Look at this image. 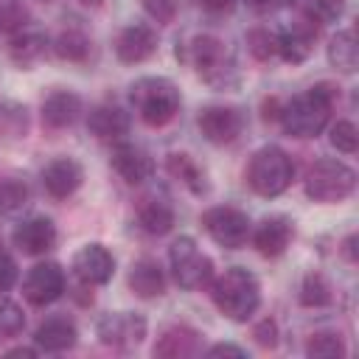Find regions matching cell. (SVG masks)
Segmentation results:
<instances>
[{
  "label": "cell",
  "mask_w": 359,
  "mask_h": 359,
  "mask_svg": "<svg viewBox=\"0 0 359 359\" xmlns=\"http://www.w3.org/2000/svg\"><path fill=\"white\" fill-rule=\"evenodd\" d=\"M337 98H339V87L320 81V84L309 87L306 93L294 95L292 101L280 104L278 121H280L283 132L292 137H317L328 126Z\"/></svg>",
  "instance_id": "cell-1"
},
{
  "label": "cell",
  "mask_w": 359,
  "mask_h": 359,
  "mask_svg": "<svg viewBox=\"0 0 359 359\" xmlns=\"http://www.w3.org/2000/svg\"><path fill=\"white\" fill-rule=\"evenodd\" d=\"M177 56L185 59L202 81H208L216 90H227L238 84V65L233 50L213 34H199L194 36L188 45H182V50L177 48Z\"/></svg>",
  "instance_id": "cell-2"
},
{
  "label": "cell",
  "mask_w": 359,
  "mask_h": 359,
  "mask_svg": "<svg viewBox=\"0 0 359 359\" xmlns=\"http://www.w3.org/2000/svg\"><path fill=\"white\" fill-rule=\"evenodd\" d=\"M210 294L216 309L233 323H247L261 306V283L244 266H230L219 278H213Z\"/></svg>",
  "instance_id": "cell-3"
},
{
  "label": "cell",
  "mask_w": 359,
  "mask_h": 359,
  "mask_svg": "<svg viewBox=\"0 0 359 359\" xmlns=\"http://www.w3.org/2000/svg\"><path fill=\"white\" fill-rule=\"evenodd\" d=\"M129 101L137 118L149 126H165L177 118L182 107L180 87L165 76H143L135 79L129 87Z\"/></svg>",
  "instance_id": "cell-4"
},
{
  "label": "cell",
  "mask_w": 359,
  "mask_h": 359,
  "mask_svg": "<svg viewBox=\"0 0 359 359\" xmlns=\"http://www.w3.org/2000/svg\"><path fill=\"white\" fill-rule=\"evenodd\" d=\"M244 177H247V185L258 196L272 199V196H280L292 185L294 163H292V157L280 146H261L250 157V165H247Z\"/></svg>",
  "instance_id": "cell-5"
},
{
  "label": "cell",
  "mask_w": 359,
  "mask_h": 359,
  "mask_svg": "<svg viewBox=\"0 0 359 359\" xmlns=\"http://www.w3.org/2000/svg\"><path fill=\"white\" fill-rule=\"evenodd\" d=\"M356 188V171L334 157L317 160L306 174V194L314 202H342Z\"/></svg>",
  "instance_id": "cell-6"
},
{
  "label": "cell",
  "mask_w": 359,
  "mask_h": 359,
  "mask_svg": "<svg viewBox=\"0 0 359 359\" xmlns=\"http://www.w3.org/2000/svg\"><path fill=\"white\" fill-rule=\"evenodd\" d=\"M168 264H171V275L180 289L199 292V289L210 286V280H213V261L196 247V241L191 236H180L168 247Z\"/></svg>",
  "instance_id": "cell-7"
},
{
  "label": "cell",
  "mask_w": 359,
  "mask_h": 359,
  "mask_svg": "<svg viewBox=\"0 0 359 359\" xmlns=\"http://www.w3.org/2000/svg\"><path fill=\"white\" fill-rule=\"evenodd\" d=\"M202 227L205 233L224 250H238L247 244L252 227H250V219L244 210L233 208V205H216V208H208L202 213Z\"/></svg>",
  "instance_id": "cell-8"
},
{
  "label": "cell",
  "mask_w": 359,
  "mask_h": 359,
  "mask_svg": "<svg viewBox=\"0 0 359 359\" xmlns=\"http://www.w3.org/2000/svg\"><path fill=\"white\" fill-rule=\"evenodd\" d=\"M95 331H98V339L104 345L129 351V348L143 342V337H146V317L137 314V311H109V314H104L98 320Z\"/></svg>",
  "instance_id": "cell-9"
},
{
  "label": "cell",
  "mask_w": 359,
  "mask_h": 359,
  "mask_svg": "<svg viewBox=\"0 0 359 359\" xmlns=\"http://www.w3.org/2000/svg\"><path fill=\"white\" fill-rule=\"evenodd\" d=\"M199 132L205 135L208 143L213 146H227L244 132V112L238 107H224V104H210L199 112L196 118Z\"/></svg>",
  "instance_id": "cell-10"
},
{
  "label": "cell",
  "mask_w": 359,
  "mask_h": 359,
  "mask_svg": "<svg viewBox=\"0 0 359 359\" xmlns=\"http://www.w3.org/2000/svg\"><path fill=\"white\" fill-rule=\"evenodd\" d=\"M65 269L56 261L34 264L22 280V294L31 306H50L65 294Z\"/></svg>",
  "instance_id": "cell-11"
},
{
  "label": "cell",
  "mask_w": 359,
  "mask_h": 359,
  "mask_svg": "<svg viewBox=\"0 0 359 359\" xmlns=\"http://www.w3.org/2000/svg\"><path fill=\"white\" fill-rule=\"evenodd\" d=\"M109 163L115 168V174L129 182V185H140L146 182L151 174H154V160L151 154L137 146V143H129V140H118L112 146V154H109Z\"/></svg>",
  "instance_id": "cell-12"
},
{
  "label": "cell",
  "mask_w": 359,
  "mask_h": 359,
  "mask_svg": "<svg viewBox=\"0 0 359 359\" xmlns=\"http://www.w3.org/2000/svg\"><path fill=\"white\" fill-rule=\"evenodd\" d=\"M73 275L79 278V283L104 286L115 275V258L104 244H84L73 255Z\"/></svg>",
  "instance_id": "cell-13"
},
{
  "label": "cell",
  "mask_w": 359,
  "mask_h": 359,
  "mask_svg": "<svg viewBox=\"0 0 359 359\" xmlns=\"http://www.w3.org/2000/svg\"><path fill=\"white\" fill-rule=\"evenodd\" d=\"M157 50V31L146 22H132L115 36V56L123 65H140Z\"/></svg>",
  "instance_id": "cell-14"
},
{
  "label": "cell",
  "mask_w": 359,
  "mask_h": 359,
  "mask_svg": "<svg viewBox=\"0 0 359 359\" xmlns=\"http://www.w3.org/2000/svg\"><path fill=\"white\" fill-rule=\"evenodd\" d=\"M84 182V168L73 157H56L42 168V185L53 199L73 196Z\"/></svg>",
  "instance_id": "cell-15"
},
{
  "label": "cell",
  "mask_w": 359,
  "mask_h": 359,
  "mask_svg": "<svg viewBox=\"0 0 359 359\" xmlns=\"http://www.w3.org/2000/svg\"><path fill=\"white\" fill-rule=\"evenodd\" d=\"M278 34V56L283 62H292V65H300L311 56L314 50V39H317V25L309 22V20H300V22H292Z\"/></svg>",
  "instance_id": "cell-16"
},
{
  "label": "cell",
  "mask_w": 359,
  "mask_h": 359,
  "mask_svg": "<svg viewBox=\"0 0 359 359\" xmlns=\"http://www.w3.org/2000/svg\"><path fill=\"white\" fill-rule=\"evenodd\" d=\"M11 241L17 250H22L25 255H45L48 250H53L56 244V224L45 216H34L25 219L14 227Z\"/></svg>",
  "instance_id": "cell-17"
},
{
  "label": "cell",
  "mask_w": 359,
  "mask_h": 359,
  "mask_svg": "<svg viewBox=\"0 0 359 359\" xmlns=\"http://www.w3.org/2000/svg\"><path fill=\"white\" fill-rule=\"evenodd\" d=\"M252 244L264 258H278L294 238V224L286 216H266L252 233Z\"/></svg>",
  "instance_id": "cell-18"
},
{
  "label": "cell",
  "mask_w": 359,
  "mask_h": 359,
  "mask_svg": "<svg viewBox=\"0 0 359 359\" xmlns=\"http://www.w3.org/2000/svg\"><path fill=\"white\" fill-rule=\"evenodd\" d=\"M79 339V328L70 317L65 314H53L48 320L39 323V328L34 331V342L39 351H48V353H62V351H70Z\"/></svg>",
  "instance_id": "cell-19"
},
{
  "label": "cell",
  "mask_w": 359,
  "mask_h": 359,
  "mask_svg": "<svg viewBox=\"0 0 359 359\" xmlns=\"http://www.w3.org/2000/svg\"><path fill=\"white\" fill-rule=\"evenodd\" d=\"M39 112H42V123L48 129H65V126H73L79 121L81 98L73 90H53L45 95Z\"/></svg>",
  "instance_id": "cell-20"
},
{
  "label": "cell",
  "mask_w": 359,
  "mask_h": 359,
  "mask_svg": "<svg viewBox=\"0 0 359 359\" xmlns=\"http://www.w3.org/2000/svg\"><path fill=\"white\" fill-rule=\"evenodd\" d=\"M132 126V118L118 104H98L87 115V129L98 140H121Z\"/></svg>",
  "instance_id": "cell-21"
},
{
  "label": "cell",
  "mask_w": 359,
  "mask_h": 359,
  "mask_svg": "<svg viewBox=\"0 0 359 359\" xmlns=\"http://www.w3.org/2000/svg\"><path fill=\"white\" fill-rule=\"evenodd\" d=\"M202 334L191 325H171L160 334L154 356H196L202 353Z\"/></svg>",
  "instance_id": "cell-22"
},
{
  "label": "cell",
  "mask_w": 359,
  "mask_h": 359,
  "mask_svg": "<svg viewBox=\"0 0 359 359\" xmlns=\"http://www.w3.org/2000/svg\"><path fill=\"white\" fill-rule=\"evenodd\" d=\"M50 42L42 31H31V28H20L11 34V42H8V56L14 65L20 67H31L34 62H39L45 53H48Z\"/></svg>",
  "instance_id": "cell-23"
},
{
  "label": "cell",
  "mask_w": 359,
  "mask_h": 359,
  "mask_svg": "<svg viewBox=\"0 0 359 359\" xmlns=\"http://www.w3.org/2000/svg\"><path fill=\"white\" fill-rule=\"evenodd\" d=\"M137 224L151 236H165L174 227V208L165 196H143L137 205Z\"/></svg>",
  "instance_id": "cell-24"
},
{
  "label": "cell",
  "mask_w": 359,
  "mask_h": 359,
  "mask_svg": "<svg viewBox=\"0 0 359 359\" xmlns=\"http://www.w3.org/2000/svg\"><path fill=\"white\" fill-rule=\"evenodd\" d=\"M129 289L137 297H160L165 292V272L154 258H140L129 269Z\"/></svg>",
  "instance_id": "cell-25"
},
{
  "label": "cell",
  "mask_w": 359,
  "mask_h": 359,
  "mask_svg": "<svg viewBox=\"0 0 359 359\" xmlns=\"http://www.w3.org/2000/svg\"><path fill=\"white\" fill-rule=\"evenodd\" d=\"M165 165H168V171H171V177H177L191 194H196V196H202V194H208V180H205V171H202V165L191 157V154H185V151H174V154H168V160H165Z\"/></svg>",
  "instance_id": "cell-26"
},
{
  "label": "cell",
  "mask_w": 359,
  "mask_h": 359,
  "mask_svg": "<svg viewBox=\"0 0 359 359\" xmlns=\"http://www.w3.org/2000/svg\"><path fill=\"white\" fill-rule=\"evenodd\" d=\"M328 62L342 70V73H353L356 70V62H359V48H356V36L351 28L345 31H337L328 42Z\"/></svg>",
  "instance_id": "cell-27"
},
{
  "label": "cell",
  "mask_w": 359,
  "mask_h": 359,
  "mask_svg": "<svg viewBox=\"0 0 359 359\" xmlns=\"http://www.w3.org/2000/svg\"><path fill=\"white\" fill-rule=\"evenodd\" d=\"M289 3L303 14V20L317 22V25L337 22L345 8V0H289Z\"/></svg>",
  "instance_id": "cell-28"
},
{
  "label": "cell",
  "mask_w": 359,
  "mask_h": 359,
  "mask_svg": "<svg viewBox=\"0 0 359 359\" xmlns=\"http://www.w3.org/2000/svg\"><path fill=\"white\" fill-rule=\"evenodd\" d=\"M31 126L28 107L17 101H0V137H25Z\"/></svg>",
  "instance_id": "cell-29"
},
{
  "label": "cell",
  "mask_w": 359,
  "mask_h": 359,
  "mask_svg": "<svg viewBox=\"0 0 359 359\" xmlns=\"http://www.w3.org/2000/svg\"><path fill=\"white\" fill-rule=\"evenodd\" d=\"M50 48H53V53H56L59 59H65V62H84V59L90 56V39H87L81 31H76V28L62 31Z\"/></svg>",
  "instance_id": "cell-30"
},
{
  "label": "cell",
  "mask_w": 359,
  "mask_h": 359,
  "mask_svg": "<svg viewBox=\"0 0 359 359\" xmlns=\"http://www.w3.org/2000/svg\"><path fill=\"white\" fill-rule=\"evenodd\" d=\"M300 303L309 306V309H320V306H328L331 303V286H328V280L320 272H309L303 278Z\"/></svg>",
  "instance_id": "cell-31"
},
{
  "label": "cell",
  "mask_w": 359,
  "mask_h": 359,
  "mask_svg": "<svg viewBox=\"0 0 359 359\" xmlns=\"http://www.w3.org/2000/svg\"><path fill=\"white\" fill-rule=\"evenodd\" d=\"M247 48L258 62H269L278 56V34L269 28H252L247 34Z\"/></svg>",
  "instance_id": "cell-32"
},
{
  "label": "cell",
  "mask_w": 359,
  "mask_h": 359,
  "mask_svg": "<svg viewBox=\"0 0 359 359\" xmlns=\"http://www.w3.org/2000/svg\"><path fill=\"white\" fill-rule=\"evenodd\" d=\"M25 328V314L17 303H11L6 294H0V342L17 337Z\"/></svg>",
  "instance_id": "cell-33"
},
{
  "label": "cell",
  "mask_w": 359,
  "mask_h": 359,
  "mask_svg": "<svg viewBox=\"0 0 359 359\" xmlns=\"http://www.w3.org/2000/svg\"><path fill=\"white\" fill-rule=\"evenodd\" d=\"M306 353L314 359H334V356H345V342L339 339V334H314L306 345Z\"/></svg>",
  "instance_id": "cell-34"
},
{
  "label": "cell",
  "mask_w": 359,
  "mask_h": 359,
  "mask_svg": "<svg viewBox=\"0 0 359 359\" xmlns=\"http://www.w3.org/2000/svg\"><path fill=\"white\" fill-rule=\"evenodd\" d=\"M28 202V185L20 180H0V213H14Z\"/></svg>",
  "instance_id": "cell-35"
},
{
  "label": "cell",
  "mask_w": 359,
  "mask_h": 359,
  "mask_svg": "<svg viewBox=\"0 0 359 359\" xmlns=\"http://www.w3.org/2000/svg\"><path fill=\"white\" fill-rule=\"evenodd\" d=\"M356 143H359V132L353 126V121H337L331 126V146L342 154H353L356 151Z\"/></svg>",
  "instance_id": "cell-36"
},
{
  "label": "cell",
  "mask_w": 359,
  "mask_h": 359,
  "mask_svg": "<svg viewBox=\"0 0 359 359\" xmlns=\"http://www.w3.org/2000/svg\"><path fill=\"white\" fill-rule=\"evenodd\" d=\"M25 20H28V11L22 6V0H0V28L3 31H20L25 28Z\"/></svg>",
  "instance_id": "cell-37"
},
{
  "label": "cell",
  "mask_w": 359,
  "mask_h": 359,
  "mask_svg": "<svg viewBox=\"0 0 359 359\" xmlns=\"http://www.w3.org/2000/svg\"><path fill=\"white\" fill-rule=\"evenodd\" d=\"M143 8L151 20H157L160 25L171 22L177 14V0H143Z\"/></svg>",
  "instance_id": "cell-38"
},
{
  "label": "cell",
  "mask_w": 359,
  "mask_h": 359,
  "mask_svg": "<svg viewBox=\"0 0 359 359\" xmlns=\"http://www.w3.org/2000/svg\"><path fill=\"white\" fill-rule=\"evenodd\" d=\"M14 283H17V264L6 250H0V294L8 292Z\"/></svg>",
  "instance_id": "cell-39"
},
{
  "label": "cell",
  "mask_w": 359,
  "mask_h": 359,
  "mask_svg": "<svg viewBox=\"0 0 359 359\" xmlns=\"http://www.w3.org/2000/svg\"><path fill=\"white\" fill-rule=\"evenodd\" d=\"M252 337H255L258 345L275 348V345H278V325H275V320H261V323L252 328Z\"/></svg>",
  "instance_id": "cell-40"
},
{
  "label": "cell",
  "mask_w": 359,
  "mask_h": 359,
  "mask_svg": "<svg viewBox=\"0 0 359 359\" xmlns=\"http://www.w3.org/2000/svg\"><path fill=\"white\" fill-rule=\"evenodd\" d=\"M196 6L205 8L208 14H227V11H233L236 0H196Z\"/></svg>",
  "instance_id": "cell-41"
},
{
  "label": "cell",
  "mask_w": 359,
  "mask_h": 359,
  "mask_svg": "<svg viewBox=\"0 0 359 359\" xmlns=\"http://www.w3.org/2000/svg\"><path fill=\"white\" fill-rule=\"evenodd\" d=\"M205 353H208V356H247V351H244V348H238V345H230V342H219V345H210Z\"/></svg>",
  "instance_id": "cell-42"
},
{
  "label": "cell",
  "mask_w": 359,
  "mask_h": 359,
  "mask_svg": "<svg viewBox=\"0 0 359 359\" xmlns=\"http://www.w3.org/2000/svg\"><path fill=\"white\" fill-rule=\"evenodd\" d=\"M244 3H247V8H252V11H258V14L275 11V8L280 6V0H244Z\"/></svg>",
  "instance_id": "cell-43"
},
{
  "label": "cell",
  "mask_w": 359,
  "mask_h": 359,
  "mask_svg": "<svg viewBox=\"0 0 359 359\" xmlns=\"http://www.w3.org/2000/svg\"><path fill=\"white\" fill-rule=\"evenodd\" d=\"M342 247H345V255H348V261H356V236H348Z\"/></svg>",
  "instance_id": "cell-44"
},
{
  "label": "cell",
  "mask_w": 359,
  "mask_h": 359,
  "mask_svg": "<svg viewBox=\"0 0 359 359\" xmlns=\"http://www.w3.org/2000/svg\"><path fill=\"white\" fill-rule=\"evenodd\" d=\"M36 351L39 348H11L6 351V356H36Z\"/></svg>",
  "instance_id": "cell-45"
},
{
  "label": "cell",
  "mask_w": 359,
  "mask_h": 359,
  "mask_svg": "<svg viewBox=\"0 0 359 359\" xmlns=\"http://www.w3.org/2000/svg\"><path fill=\"white\" fill-rule=\"evenodd\" d=\"M84 6H101V0H81Z\"/></svg>",
  "instance_id": "cell-46"
},
{
  "label": "cell",
  "mask_w": 359,
  "mask_h": 359,
  "mask_svg": "<svg viewBox=\"0 0 359 359\" xmlns=\"http://www.w3.org/2000/svg\"><path fill=\"white\" fill-rule=\"evenodd\" d=\"M42 3H48V0H42Z\"/></svg>",
  "instance_id": "cell-47"
}]
</instances>
